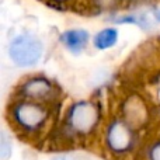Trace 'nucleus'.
Masks as SVG:
<instances>
[{"mask_svg": "<svg viewBox=\"0 0 160 160\" xmlns=\"http://www.w3.org/2000/svg\"><path fill=\"white\" fill-rule=\"evenodd\" d=\"M42 44L31 34H21L10 44V58L18 66H32L39 61Z\"/></svg>", "mask_w": 160, "mask_h": 160, "instance_id": "1", "label": "nucleus"}, {"mask_svg": "<svg viewBox=\"0 0 160 160\" xmlns=\"http://www.w3.org/2000/svg\"><path fill=\"white\" fill-rule=\"evenodd\" d=\"M96 121V111L88 104H80L73 110L72 122L75 128L80 131H87Z\"/></svg>", "mask_w": 160, "mask_h": 160, "instance_id": "2", "label": "nucleus"}, {"mask_svg": "<svg viewBox=\"0 0 160 160\" xmlns=\"http://www.w3.org/2000/svg\"><path fill=\"white\" fill-rule=\"evenodd\" d=\"M87 41L88 34L84 30H70L62 35L63 45L75 53H79L80 51H83V48L87 45Z\"/></svg>", "mask_w": 160, "mask_h": 160, "instance_id": "3", "label": "nucleus"}, {"mask_svg": "<svg viewBox=\"0 0 160 160\" xmlns=\"http://www.w3.org/2000/svg\"><path fill=\"white\" fill-rule=\"evenodd\" d=\"M16 115H17V119H18L21 124L27 125V127H35V125H38L39 122L42 121V118H44V112H42L39 108L34 107V105H30V104L21 105V107L16 111Z\"/></svg>", "mask_w": 160, "mask_h": 160, "instance_id": "4", "label": "nucleus"}, {"mask_svg": "<svg viewBox=\"0 0 160 160\" xmlns=\"http://www.w3.org/2000/svg\"><path fill=\"white\" fill-rule=\"evenodd\" d=\"M129 132L127 131V128H124L122 125L115 124L111 128L110 132V143L114 149L117 150H122L128 146L129 143Z\"/></svg>", "mask_w": 160, "mask_h": 160, "instance_id": "5", "label": "nucleus"}, {"mask_svg": "<svg viewBox=\"0 0 160 160\" xmlns=\"http://www.w3.org/2000/svg\"><path fill=\"white\" fill-rule=\"evenodd\" d=\"M117 38H118V32L114 28H107L102 30L101 32H98L94 38V45L98 49H108L112 45H115Z\"/></svg>", "mask_w": 160, "mask_h": 160, "instance_id": "6", "label": "nucleus"}, {"mask_svg": "<svg viewBox=\"0 0 160 160\" xmlns=\"http://www.w3.org/2000/svg\"><path fill=\"white\" fill-rule=\"evenodd\" d=\"M48 88L49 87H48V84L45 82H42V80H35V82H32L31 84L27 86V93L37 97V96H42Z\"/></svg>", "mask_w": 160, "mask_h": 160, "instance_id": "7", "label": "nucleus"}, {"mask_svg": "<svg viewBox=\"0 0 160 160\" xmlns=\"http://www.w3.org/2000/svg\"><path fill=\"white\" fill-rule=\"evenodd\" d=\"M11 153V145H8L7 142V136L3 133L2 135V159H7L8 155Z\"/></svg>", "mask_w": 160, "mask_h": 160, "instance_id": "8", "label": "nucleus"}, {"mask_svg": "<svg viewBox=\"0 0 160 160\" xmlns=\"http://www.w3.org/2000/svg\"><path fill=\"white\" fill-rule=\"evenodd\" d=\"M153 160H160V146H158L155 150H153Z\"/></svg>", "mask_w": 160, "mask_h": 160, "instance_id": "9", "label": "nucleus"}, {"mask_svg": "<svg viewBox=\"0 0 160 160\" xmlns=\"http://www.w3.org/2000/svg\"><path fill=\"white\" fill-rule=\"evenodd\" d=\"M156 17H158V20L160 21V11H158V13H156Z\"/></svg>", "mask_w": 160, "mask_h": 160, "instance_id": "10", "label": "nucleus"}]
</instances>
